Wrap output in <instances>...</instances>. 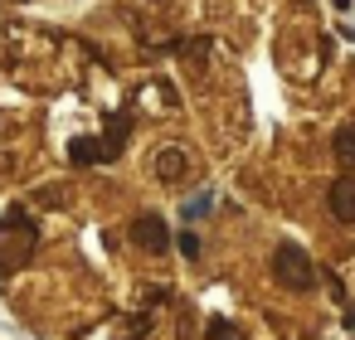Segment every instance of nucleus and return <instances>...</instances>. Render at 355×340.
<instances>
[{"instance_id": "nucleus-1", "label": "nucleus", "mask_w": 355, "mask_h": 340, "mask_svg": "<svg viewBox=\"0 0 355 340\" xmlns=\"http://www.w3.org/2000/svg\"><path fill=\"white\" fill-rule=\"evenodd\" d=\"M40 248V229L35 219H25V209H10L6 219H0V277L20 272Z\"/></svg>"}, {"instance_id": "nucleus-2", "label": "nucleus", "mask_w": 355, "mask_h": 340, "mask_svg": "<svg viewBox=\"0 0 355 340\" xmlns=\"http://www.w3.org/2000/svg\"><path fill=\"white\" fill-rule=\"evenodd\" d=\"M272 277H277L282 287H292V292H311V287H316V267H311V258H306L297 243H282V248L272 253Z\"/></svg>"}, {"instance_id": "nucleus-3", "label": "nucleus", "mask_w": 355, "mask_h": 340, "mask_svg": "<svg viewBox=\"0 0 355 340\" xmlns=\"http://www.w3.org/2000/svg\"><path fill=\"white\" fill-rule=\"evenodd\" d=\"M132 243H141L146 253H166V248H171V229H166V219H161V214H141V219L132 224Z\"/></svg>"}, {"instance_id": "nucleus-4", "label": "nucleus", "mask_w": 355, "mask_h": 340, "mask_svg": "<svg viewBox=\"0 0 355 340\" xmlns=\"http://www.w3.org/2000/svg\"><path fill=\"white\" fill-rule=\"evenodd\" d=\"M156 180H166V185H175V180H185V170H190V156L180 151V146H166V151H156Z\"/></svg>"}, {"instance_id": "nucleus-5", "label": "nucleus", "mask_w": 355, "mask_h": 340, "mask_svg": "<svg viewBox=\"0 0 355 340\" xmlns=\"http://www.w3.org/2000/svg\"><path fill=\"white\" fill-rule=\"evenodd\" d=\"M331 214L340 224H355V175H340L331 185Z\"/></svg>"}, {"instance_id": "nucleus-6", "label": "nucleus", "mask_w": 355, "mask_h": 340, "mask_svg": "<svg viewBox=\"0 0 355 340\" xmlns=\"http://www.w3.org/2000/svg\"><path fill=\"white\" fill-rule=\"evenodd\" d=\"M69 161H73V165H98V161H112V156H107V141L78 136V141L69 146Z\"/></svg>"}, {"instance_id": "nucleus-7", "label": "nucleus", "mask_w": 355, "mask_h": 340, "mask_svg": "<svg viewBox=\"0 0 355 340\" xmlns=\"http://www.w3.org/2000/svg\"><path fill=\"white\" fill-rule=\"evenodd\" d=\"M336 156H340L345 165H355V127H340V132H336Z\"/></svg>"}, {"instance_id": "nucleus-8", "label": "nucleus", "mask_w": 355, "mask_h": 340, "mask_svg": "<svg viewBox=\"0 0 355 340\" xmlns=\"http://www.w3.org/2000/svg\"><path fill=\"white\" fill-rule=\"evenodd\" d=\"M209 340H239V335H234V325H229V321H219V316H214V321H209Z\"/></svg>"}, {"instance_id": "nucleus-9", "label": "nucleus", "mask_w": 355, "mask_h": 340, "mask_svg": "<svg viewBox=\"0 0 355 340\" xmlns=\"http://www.w3.org/2000/svg\"><path fill=\"white\" fill-rule=\"evenodd\" d=\"M205 209H209V195H200V199H190V204H185V219H200Z\"/></svg>"}, {"instance_id": "nucleus-10", "label": "nucleus", "mask_w": 355, "mask_h": 340, "mask_svg": "<svg viewBox=\"0 0 355 340\" xmlns=\"http://www.w3.org/2000/svg\"><path fill=\"white\" fill-rule=\"evenodd\" d=\"M146 325H151V321H146V316H137V321L127 325V335H122V340H141V335H146Z\"/></svg>"}, {"instance_id": "nucleus-11", "label": "nucleus", "mask_w": 355, "mask_h": 340, "mask_svg": "<svg viewBox=\"0 0 355 340\" xmlns=\"http://www.w3.org/2000/svg\"><path fill=\"white\" fill-rule=\"evenodd\" d=\"M180 253L195 258V253H200V238H195V233H180Z\"/></svg>"}]
</instances>
